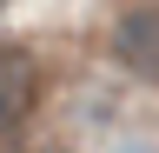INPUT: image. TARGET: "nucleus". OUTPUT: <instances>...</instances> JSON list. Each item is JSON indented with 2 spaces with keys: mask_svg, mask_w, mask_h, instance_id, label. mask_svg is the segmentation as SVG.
<instances>
[{
  "mask_svg": "<svg viewBox=\"0 0 159 153\" xmlns=\"http://www.w3.org/2000/svg\"><path fill=\"white\" fill-rule=\"evenodd\" d=\"M33 107H40V60L20 40H0V140L27 127Z\"/></svg>",
  "mask_w": 159,
  "mask_h": 153,
  "instance_id": "obj_1",
  "label": "nucleus"
},
{
  "mask_svg": "<svg viewBox=\"0 0 159 153\" xmlns=\"http://www.w3.org/2000/svg\"><path fill=\"white\" fill-rule=\"evenodd\" d=\"M113 60L139 80H159V0H139L113 20Z\"/></svg>",
  "mask_w": 159,
  "mask_h": 153,
  "instance_id": "obj_2",
  "label": "nucleus"
},
{
  "mask_svg": "<svg viewBox=\"0 0 159 153\" xmlns=\"http://www.w3.org/2000/svg\"><path fill=\"white\" fill-rule=\"evenodd\" d=\"M113 153H146V146H113Z\"/></svg>",
  "mask_w": 159,
  "mask_h": 153,
  "instance_id": "obj_3",
  "label": "nucleus"
},
{
  "mask_svg": "<svg viewBox=\"0 0 159 153\" xmlns=\"http://www.w3.org/2000/svg\"><path fill=\"white\" fill-rule=\"evenodd\" d=\"M0 13H7V0H0Z\"/></svg>",
  "mask_w": 159,
  "mask_h": 153,
  "instance_id": "obj_4",
  "label": "nucleus"
}]
</instances>
